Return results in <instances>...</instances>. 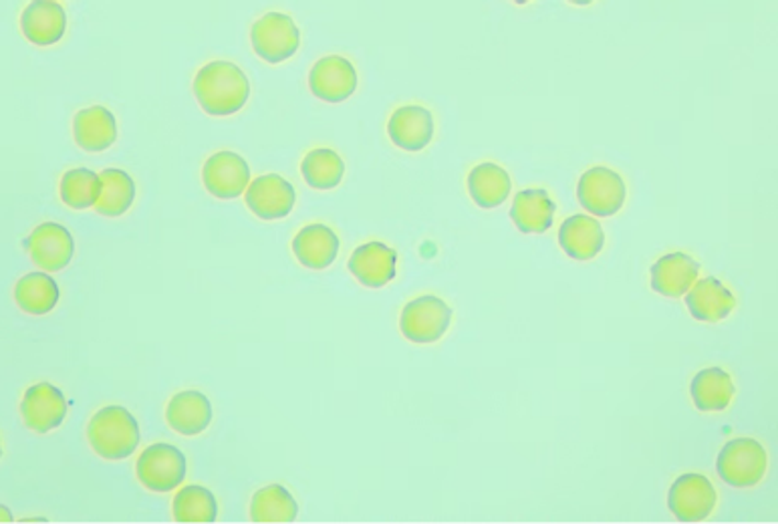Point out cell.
I'll list each match as a JSON object with an SVG mask.
<instances>
[{
  "label": "cell",
  "instance_id": "7",
  "mask_svg": "<svg viewBox=\"0 0 778 524\" xmlns=\"http://www.w3.org/2000/svg\"><path fill=\"white\" fill-rule=\"evenodd\" d=\"M626 196H628V190H626L623 178L609 168L597 166L579 178V204L583 206V210H587L597 218L616 216L623 208Z\"/></svg>",
  "mask_w": 778,
  "mask_h": 524
},
{
  "label": "cell",
  "instance_id": "17",
  "mask_svg": "<svg viewBox=\"0 0 778 524\" xmlns=\"http://www.w3.org/2000/svg\"><path fill=\"white\" fill-rule=\"evenodd\" d=\"M293 254L309 271H325L340 254V238L325 225L302 226L293 238Z\"/></svg>",
  "mask_w": 778,
  "mask_h": 524
},
{
  "label": "cell",
  "instance_id": "32",
  "mask_svg": "<svg viewBox=\"0 0 778 524\" xmlns=\"http://www.w3.org/2000/svg\"><path fill=\"white\" fill-rule=\"evenodd\" d=\"M13 512L9 511L7 506H2V504H0V523H13Z\"/></svg>",
  "mask_w": 778,
  "mask_h": 524
},
{
  "label": "cell",
  "instance_id": "18",
  "mask_svg": "<svg viewBox=\"0 0 778 524\" xmlns=\"http://www.w3.org/2000/svg\"><path fill=\"white\" fill-rule=\"evenodd\" d=\"M213 403L196 389L176 394L165 408V422L180 436H198L213 422Z\"/></svg>",
  "mask_w": 778,
  "mask_h": 524
},
{
  "label": "cell",
  "instance_id": "33",
  "mask_svg": "<svg viewBox=\"0 0 778 524\" xmlns=\"http://www.w3.org/2000/svg\"><path fill=\"white\" fill-rule=\"evenodd\" d=\"M571 4H575V7H587V4H591L593 0H569Z\"/></svg>",
  "mask_w": 778,
  "mask_h": 524
},
{
  "label": "cell",
  "instance_id": "10",
  "mask_svg": "<svg viewBox=\"0 0 778 524\" xmlns=\"http://www.w3.org/2000/svg\"><path fill=\"white\" fill-rule=\"evenodd\" d=\"M716 488L703 475H684L667 492V509L679 523H702L714 511Z\"/></svg>",
  "mask_w": 778,
  "mask_h": 524
},
{
  "label": "cell",
  "instance_id": "36",
  "mask_svg": "<svg viewBox=\"0 0 778 524\" xmlns=\"http://www.w3.org/2000/svg\"><path fill=\"white\" fill-rule=\"evenodd\" d=\"M0 456H2V448H0Z\"/></svg>",
  "mask_w": 778,
  "mask_h": 524
},
{
  "label": "cell",
  "instance_id": "27",
  "mask_svg": "<svg viewBox=\"0 0 778 524\" xmlns=\"http://www.w3.org/2000/svg\"><path fill=\"white\" fill-rule=\"evenodd\" d=\"M299 504L289 490L281 485H268L256 490L251 499V521L256 524L295 523Z\"/></svg>",
  "mask_w": 778,
  "mask_h": 524
},
{
  "label": "cell",
  "instance_id": "3",
  "mask_svg": "<svg viewBox=\"0 0 778 524\" xmlns=\"http://www.w3.org/2000/svg\"><path fill=\"white\" fill-rule=\"evenodd\" d=\"M766 466V449L758 440L736 437L720 449L716 472L729 487L753 488L765 478Z\"/></svg>",
  "mask_w": 778,
  "mask_h": 524
},
{
  "label": "cell",
  "instance_id": "9",
  "mask_svg": "<svg viewBox=\"0 0 778 524\" xmlns=\"http://www.w3.org/2000/svg\"><path fill=\"white\" fill-rule=\"evenodd\" d=\"M25 249L37 269L45 273H59L73 261L76 240L65 226L43 223L25 238Z\"/></svg>",
  "mask_w": 778,
  "mask_h": 524
},
{
  "label": "cell",
  "instance_id": "28",
  "mask_svg": "<svg viewBox=\"0 0 778 524\" xmlns=\"http://www.w3.org/2000/svg\"><path fill=\"white\" fill-rule=\"evenodd\" d=\"M100 201L93 206L95 213L105 218H119L134 206L136 202V182L134 178L119 168H105L100 174Z\"/></svg>",
  "mask_w": 778,
  "mask_h": 524
},
{
  "label": "cell",
  "instance_id": "34",
  "mask_svg": "<svg viewBox=\"0 0 778 524\" xmlns=\"http://www.w3.org/2000/svg\"><path fill=\"white\" fill-rule=\"evenodd\" d=\"M38 523H47L45 519H37ZM23 523H35V519H28V521H23Z\"/></svg>",
  "mask_w": 778,
  "mask_h": 524
},
{
  "label": "cell",
  "instance_id": "8",
  "mask_svg": "<svg viewBox=\"0 0 778 524\" xmlns=\"http://www.w3.org/2000/svg\"><path fill=\"white\" fill-rule=\"evenodd\" d=\"M202 184L218 201H237L251 184V166L237 151H216L204 162Z\"/></svg>",
  "mask_w": 778,
  "mask_h": 524
},
{
  "label": "cell",
  "instance_id": "15",
  "mask_svg": "<svg viewBox=\"0 0 778 524\" xmlns=\"http://www.w3.org/2000/svg\"><path fill=\"white\" fill-rule=\"evenodd\" d=\"M398 252L384 242H365L353 250L347 269L364 287L384 288L396 278Z\"/></svg>",
  "mask_w": 778,
  "mask_h": 524
},
{
  "label": "cell",
  "instance_id": "16",
  "mask_svg": "<svg viewBox=\"0 0 778 524\" xmlns=\"http://www.w3.org/2000/svg\"><path fill=\"white\" fill-rule=\"evenodd\" d=\"M388 136L400 150L422 151L434 138V117L420 105L400 107L389 117Z\"/></svg>",
  "mask_w": 778,
  "mask_h": 524
},
{
  "label": "cell",
  "instance_id": "19",
  "mask_svg": "<svg viewBox=\"0 0 778 524\" xmlns=\"http://www.w3.org/2000/svg\"><path fill=\"white\" fill-rule=\"evenodd\" d=\"M686 307L691 317L700 323H718L730 317L736 307L732 291L724 287L714 276H706L694 283L686 293Z\"/></svg>",
  "mask_w": 778,
  "mask_h": 524
},
{
  "label": "cell",
  "instance_id": "5",
  "mask_svg": "<svg viewBox=\"0 0 778 524\" xmlns=\"http://www.w3.org/2000/svg\"><path fill=\"white\" fill-rule=\"evenodd\" d=\"M251 45L256 57L278 65L295 57L301 45V31L289 14L266 13L251 26Z\"/></svg>",
  "mask_w": 778,
  "mask_h": 524
},
{
  "label": "cell",
  "instance_id": "25",
  "mask_svg": "<svg viewBox=\"0 0 778 524\" xmlns=\"http://www.w3.org/2000/svg\"><path fill=\"white\" fill-rule=\"evenodd\" d=\"M691 400L700 412H724L736 394L734 381L722 367H708L694 375Z\"/></svg>",
  "mask_w": 778,
  "mask_h": 524
},
{
  "label": "cell",
  "instance_id": "23",
  "mask_svg": "<svg viewBox=\"0 0 778 524\" xmlns=\"http://www.w3.org/2000/svg\"><path fill=\"white\" fill-rule=\"evenodd\" d=\"M557 206L547 190H523L513 201L511 218L523 235H542L554 220Z\"/></svg>",
  "mask_w": 778,
  "mask_h": 524
},
{
  "label": "cell",
  "instance_id": "4",
  "mask_svg": "<svg viewBox=\"0 0 778 524\" xmlns=\"http://www.w3.org/2000/svg\"><path fill=\"white\" fill-rule=\"evenodd\" d=\"M186 456L176 446L158 442L139 454L136 476L139 485L158 494L176 490L186 480Z\"/></svg>",
  "mask_w": 778,
  "mask_h": 524
},
{
  "label": "cell",
  "instance_id": "24",
  "mask_svg": "<svg viewBox=\"0 0 778 524\" xmlns=\"http://www.w3.org/2000/svg\"><path fill=\"white\" fill-rule=\"evenodd\" d=\"M511 175L496 163H478L468 174V194L482 210H492L504 204L511 196Z\"/></svg>",
  "mask_w": 778,
  "mask_h": 524
},
{
  "label": "cell",
  "instance_id": "30",
  "mask_svg": "<svg viewBox=\"0 0 778 524\" xmlns=\"http://www.w3.org/2000/svg\"><path fill=\"white\" fill-rule=\"evenodd\" d=\"M302 180L313 190H333L345 175V162L337 151L329 148L311 150L301 162Z\"/></svg>",
  "mask_w": 778,
  "mask_h": 524
},
{
  "label": "cell",
  "instance_id": "11",
  "mask_svg": "<svg viewBox=\"0 0 778 524\" xmlns=\"http://www.w3.org/2000/svg\"><path fill=\"white\" fill-rule=\"evenodd\" d=\"M244 201L256 218L273 223V220H283L293 213L297 192L289 180H285L283 175L264 174L254 178L244 190Z\"/></svg>",
  "mask_w": 778,
  "mask_h": 524
},
{
  "label": "cell",
  "instance_id": "21",
  "mask_svg": "<svg viewBox=\"0 0 778 524\" xmlns=\"http://www.w3.org/2000/svg\"><path fill=\"white\" fill-rule=\"evenodd\" d=\"M650 275H652V288L657 295L678 299L696 283V278L700 275V262L694 261L684 252H672L653 264Z\"/></svg>",
  "mask_w": 778,
  "mask_h": 524
},
{
  "label": "cell",
  "instance_id": "31",
  "mask_svg": "<svg viewBox=\"0 0 778 524\" xmlns=\"http://www.w3.org/2000/svg\"><path fill=\"white\" fill-rule=\"evenodd\" d=\"M101 184L100 174H95L89 168H73L65 172L59 184V194L65 206L71 210H88L93 208L100 201Z\"/></svg>",
  "mask_w": 778,
  "mask_h": 524
},
{
  "label": "cell",
  "instance_id": "14",
  "mask_svg": "<svg viewBox=\"0 0 778 524\" xmlns=\"http://www.w3.org/2000/svg\"><path fill=\"white\" fill-rule=\"evenodd\" d=\"M21 31L35 47L57 45L67 31V13L57 0H31L21 14Z\"/></svg>",
  "mask_w": 778,
  "mask_h": 524
},
{
  "label": "cell",
  "instance_id": "6",
  "mask_svg": "<svg viewBox=\"0 0 778 524\" xmlns=\"http://www.w3.org/2000/svg\"><path fill=\"white\" fill-rule=\"evenodd\" d=\"M453 323V307L434 295L410 300L400 317V331L412 343L427 345L444 338Z\"/></svg>",
  "mask_w": 778,
  "mask_h": 524
},
{
  "label": "cell",
  "instance_id": "22",
  "mask_svg": "<svg viewBox=\"0 0 778 524\" xmlns=\"http://www.w3.org/2000/svg\"><path fill=\"white\" fill-rule=\"evenodd\" d=\"M603 244H605V232L602 225L585 214H575L567 218L559 228V247L573 261L595 259L602 252Z\"/></svg>",
  "mask_w": 778,
  "mask_h": 524
},
{
  "label": "cell",
  "instance_id": "13",
  "mask_svg": "<svg viewBox=\"0 0 778 524\" xmlns=\"http://www.w3.org/2000/svg\"><path fill=\"white\" fill-rule=\"evenodd\" d=\"M359 83L357 71L350 59L327 55L314 62L309 71V89L317 100L343 103L350 100Z\"/></svg>",
  "mask_w": 778,
  "mask_h": 524
},
{
  "label": "cell",
  "instance_id": "1",
  "mask_svg": "<svg viewBox=\"0 0 778 524\" xmlns=\"http://www.w3.org/2000/svg\"><path fill=\"white\" fill-rule=\"evenodd\" d=\"M192 91L204 113L228 117L247 105L251 98V81L234 62L210 61L194 77Z\"/></svg>",
  "mask_w": 778,
  "mask_h": 524
},
{
  "label": "cell",
  "instance_id": "29",
  "mask_svg": "<svg viewBox=\"0 0 778 524\" xmlns=\"http://www.w3.org/2000/svg\"><path fill=\"white\" fill-rule=\"evenodd\" d=\"M172 514L176 523H216L218 519V502L213 490L190 485L178 490L172 500Z\"/></svg>",
  "mask_w": 778,
  "mask_h": 524
},
{
  "label": "cell",
  "instance_id": "2",
  "mask_svg": "<svg viewBox=\"0 0 778 524\" xmlns=\"http://www.w3.org/2000/svg\"><path fill=\"white\" fill-rule=\"evenodd\" d=\"M88 442L103 460H126L141 442L138 420L124 406H105L89 420Z\"/></svg>",
  "mask_w": 778,
  "mask_h": 524
},
{
  "label": "cell",
  "instance_id": "12",
  "mask_svg": "<svg viewBox=\"0 0 778 524\" xmlns=\"http://www.w3.org/2000/svg\"><path fill=\"white\" fill-rule=\"evenodd\" d=\"M69 403L64 391L49 381H41L28 387L21 401V418L23 424L38 436L49 434L64 424Z\"/></svg>",
  "mask_w": 778,
  "mask_h": 524
},
{
  "label": "cell",
  "instance_id": "35",
  "mask_svg": "<svg viewBox=\"0 0 778 524\" xmlns=\"http://www.w3.org/2000/svg\"><path fill=\"white\" fill-rule=\"evenodd\" d=\"M513 2H516V4H527L530 0H513Z\"/></svg>",
  "mask_w": 778,
  "mask_h": 524
},
{
  "label": "cell",
  "instance_id": "26",
  "mask_svg": "<svg viewBox=\"0 0 778 524\" xmlns=\"http://www.w3.org/2000/svg\"><path fill=\"white\" fill-rule=\"evenodd\" d=\"M61 291L53 276L45 271L21 276L14 285V303L21 311L41 317L53 311L59 303Z\"/></svg>",
  "mask_w": 778,
  "mask_h": 524
},
{
  "label": "cell",
  "instance_id": "20",
  "mask_svg": "<svg viewBox=\"0 0 778 524\" xmlns=\"http://www.w3.org/2000/svg\"><path fill=\"white\" fill-rule=\"evenodd\" d=\"M73 138L83 151L101 153L117 141V122L114 113L103 105H91L73 117Z\"/></svg>",
  "mask_w": 778,
  "mask_h": 524
}]
</instances>
